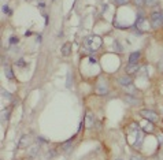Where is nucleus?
<instances>
[{
  "instance_id": "obj_1",
  "label": "nucleus",
  "mask_w": 163,
  "mask_h": 160,
  "mask_svg": "<svg viewBox=\"0 0 163 160\" xmlns=\"http://www.w3.org/2000/svg\"><path fill=\"white\" fill-rule=\"evenodd\" d=\"M102 45V39L98 36H91V37H86L84 40V47L88 51H96L100 48Z\"/></svg>"
},
{
  "instance_id": "obj_2",
  "label": "nucleus",
  "mask_w": 163,
  "mask_h": 160,
  "mask_svg": "<svg viewBox=\"0 0 163 160\" xmlns=\"http://www.w3.org/2000/svg\"><path fill=\"white\" fill-rule=\"evenodd\" d=\"M150 21H151V25L152 27H159L163 25V14L162 12H152L151 16H150Z\"/></svg>"
},
{
  "instance_id": "obj_3",
  "label": "nucleus",
  "mask_w": 163,
  "mask_h": 160,
  "mask_svg": "<svg viewBox=\"0 0 163 160\" xmlns=\"http://www.w3.org/2000/svg\"><path fill=\"white\" fill-rule=\"evenodd\" d=\"M140 114L145 120H150V122H156L158 120V114L152 110H141Z\"/></svg>"
},
{
  "instance_id": "obj_4",
  "label": "nucleus",
  "mask_w": 163,
  "mask_h": 160,
  "mask_svg": "<svg viewBox=\"0 0 163 160\" xmlns=\"http://www.w3.org/2000/svg\"><path fill=\"white\" fill-rule=\"evenodd\" d=\"M96 93H98V95H103V96L108 93V88H107V85H106L104 81L99 82L98 85H96Z\"/></svg>"
},
{
  "instance_id": "obj_5",
  "label": "nucleus",
  "mask_w": 163,
  "mask_h": 160,
  "mask_svg": "<svg viewBox=\"0 0 163 160\" xmlns=\"http://www.w3.org/2000/svg\"><path fill=\"white\" fill-rule=\"evenodd\" d=\"M138 70H140V66L137 63H129L126 67V73L127 75H132V74H137Z\"/></svg>"
},
{
  "instance_id": "obj_6",
  "label": "nucleus",
  "mask_w": 163,
  "mask_h": 160,
  "mask_svg": "<svg viewBox=\"0 0 163 160\" xmlns=\"http://www.w3.org/2000/svg\"><path fill=\"white\" fill-rule=\"evenodd\" d=\"M118 82H119V85H122L123 88H127V86H130L132 83V78L129 77V75H125V77H119L118 78Z\"/></svg>"
},
{
  "instance_id": "obj_7",
  "label": "nucleus",
  "mask_w": 163,
  "mask_h": 160,
  "mask_svg": "<svg viewBox=\"0 0 163 160\" xmlns=\"http://www.w3.org/2000/svg\"><path fill=\"white\" fill-rule=\"evenodd\" d=\"M70 52H71V44L70 43H66L63 47H62V55H63V56H69V55H70Z\"/></svg>"
},
{
  "instance_id": "obj_8",
  "label": "nucleus",
  "mask_w": 163,
  "mask_h": 160,
  "mask_svg": "<svg viewBox=\"0 0 163 160\" xmlns=\"http://www.w3.org/2000/svg\"><path fill=\"white\" fill-rule=\"evenodd\" d=\"M141 56V54L140 52H133V54H130V56H129V63H137V60L140 59Z\"/></svg>"
},
{
  "instance_id": "obj_9",
  "label": "nucleus",
  "mask_w": 163,
  "mask_h": 160,
  "mask_svg": "<svg viewBox=\"0 0 163 160\" xmlns=\"http://www.w3.org/2000/svg\"><path fill=\"white\" fill-rule=\"evenodd\" d=\"M125 101H127L132 106H136V104L140 103V99H136V97L133 96H125Z\"/></svg>"
},
{
  "instance_id": "obj_10",
  "label": "nucleus",
  "mask_w": 163,
  "mask_h": 160,
  "mask_svg": "<svg viewBox=\"0 0 163 160\" xmlns=\"http://www.w3.org/2000/svg\"><path fill=\"white\" fill-rule=\"evenodd\" d=\"M143 129L147 131V133H151V131L154 130V127H152V125H151L150 120H145L144 122V123H143Z\"/></svg>"
},
{
  "instance_id": "obj_11",
  "label": "nucleus",
  "mask_w": 163,
  "mask_h": 160,
  "mask_svg": "<svg viewBox=\"0 0 163 160\" xmlns=\"http://www.w3.org/2000/svg\"><path fill=\"white\" fill-rule=\"evenodd\" d=\"M27 144H29V137H27V135H23V137L21 138V142H19V147H21V148H23V147H26Z\"/></svg>"
},
{
  "instance_id": "obj_12",
  "label": "nucleus",
  "mask_w": 163,
  "mask_h": 160,
  "mask_svg": "<svg viewBox=\"0 0 163 160\" xmlns=\"http://www.w3.org/2000/svg\"><path fill=\"white\" fill-rule=\"evenodd\" d=\"M85 120H86V123H88L86 126H92V125H93V115H92V114H89V112L86 114Z\"/></svg>"
},
{
  "instance_id": "obj_13",
  "label": "nucleus",
  "mask_w": 163,
  "mask_h": 160,
  "mask_svg": "<svg viewBox=\"0 0 163 160\" xmlns=\"http://www.w3.org/2000/svg\"><path fill=\"white\" fill-rule=\"evenodd\" d=\"M4 73H6V77L8 78V79H12V78H14V74L11 73V68H10L8 66H6V70H4Z\"/></svg>"
},
{
  "instance_id": "obj_14",
  "label": "nucleus",
  "mask_w": 163,
  "mask_h": 160,
  "mask_svg": "<svg viewBox=\"0 0 163 160\" xmlns=\"http://www.w3.org/2000/svg\"><path fill=\"white\" fill-rule=\"evenodd\" d=\"M8 112H10L8 110H4V111L2 112V119H3V120H7V119H8V115H10Z\"/></svg>"
},
{
  "instance_id": "obj_15",
  "label": "nucleus",
  "mask_w": 163,
  "mask_h": 160,
  "mask_svg": "<svg viewBox=\"0 0 163 160\" xmlns=\"http://www.w3.org/2000/svg\"><path fill=\"white\" fill-rule=\"evenodd\" d=\"M39 151H40V147H33V148H32V151H30V156L37 155V153H39Z\"/></svg>"
},
{
  "instance_id": "obj_16",
  "label": "nucleus",
  "mask_w": 163,
  "mask_h": 160,
  "mask_svg": "<svg viewBox=\"0 0 163 160\" xmlns=\"http://www.w3.org/2000/svg\"><path fill=\"white\" fill-rule=\"evenodd\" d=\"M115 2V4H118V6H123V4H126L129 0H114Z\"/></svg>"
},
{
  "instance_id": "obj_17",
  "label": "nucleus",
  "mask_w": 163,
  "mask_h": 160,
  "mask_svg": "<svg viewBox=\"0 0 163 160\" xmlns=\"http://www.w3.org/2000/svg\"><path fill=\"white\" fill-rule=\"evenodd\" d=\"M134 2V4L136 6H143V4H145V0H133Z\"/></svg>"
},
{
  "instance_id": "obj_18",
  "label": "nucleus",
  "mask_w": 163,
  "mask_h": 160,
  "mask_svg": "<svg viewBox=\"0 0 163 160\" xmlns=\"http://www.w3.org/2000/svg\"><path fill=\"white\" fill-rule=\"evenodd\" d=\"M145 4L147 6H154V4H156V0H145Z\"/></svg>"
},
{
  "instance_id": "obj_19",
  "label": "nucleus",
  "mask_w": 163,
  "mask_h": 160,
  "mask_svg": "<svg viewBox=\"0 0 163 160\" xmlns=\"http://www.w3.org/2000/svg\"><path fill=\"white\" fill-rule=\"evenodd\" d=\"M10 43H11V44L18 43V39H17V37H12V39H10Z\"/></svg>"
},
{
  "instance_id": "obj_20",
  "label": "nucleus",
  "mask_w": 163,
  "mask_h": 160,
  "mask_svg": "<svg viewBox=\"0 0 163 160\" xmlns=\"http://www.w3.org/2000/svg\"><path fill=\"white\" fill-rule=\"evenodd\" d=\"M17 64H18V66H25L26 63L23 60H18V62H17Z\"/></svg>"
},
{
  "instance_id": "obj_21",
  "label": "nucleus",
  "mask_w": 163,
  "mask_h": 160,
  "mask_svg": "<svg viewBox=\"0 0 163 160\" xmlns=\"http://www.w3.org/2000/svg\"><path fill=\"white\" fill-rule=\"evenodd\" d=\"M162 68H163V60H162Z\"/></svg>"
},
{
  "instance_id": "obj_22",
  "label": "nucleus",
  "mask_w": 163,
  "mask_h": 160,
  "mask_svg": "<svg viewBox=\"0 0 163 160\" xmlns=\"http://www.w3.org/2000/svg\"><path fill=\"white\" fill-rule=\"evenodd\" d=\"M117 160H121V159H117Z\"/></svg>"
}]
</instances>
